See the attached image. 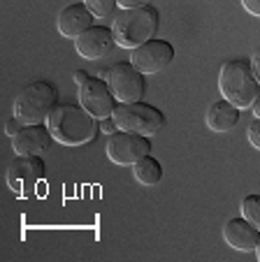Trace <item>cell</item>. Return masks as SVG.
I'll return each instance as SVG.
<instances>
[{
  "mask_svg": "<svg viewBox=\"0 0 260 262\" xmlns=\"http://www.w3.org/2000/svg\"><path fill=\"white\" fill-rule=\"evenodd\" d=\"M47 128L54 135V142L63 146H84L98 137L100 121L93 114H89L82 104L61 102L51 109Z\"/></svg>",
  "mask_w": 260,
  "mask_h": 262,
  "instance_id": "cell-1",
  "label": "cell"
},
{
  "mask_svg": "<svg viewBox=\"0 0 260 262\" xmlns=\"http://www.w3.org/2000/svg\"><path fill=\"white\" fill-rule=\"evenodd\" d=\"M158 26H161V16L153 5L133 7V10H121L112 21V33L116 47L121 49H137L139 45L153 40Z\"/></svg>",
  "mask_w": 260,
  "mask_h": 262,
  "instance_id": "cell-2",
  "label": "cell"
},
{
  "mask_svg": "<svg viewBox=\"0 0 260 262\" xmlns=\"http://www.w3.org/2000/svg\"><path fill=\"white\" fill-rule=\"evenodd\" d=\"M218 91L221 95L232 102L237 109L253 107L260 93V84L255 79L253 68L249 58H230L218 70Z\"/></svg>",
  "mask_w": 260,
  "mask_h": 262,
  "instance_id": "cell-3",
  "label": "cell"
},
{
  "mask_svg": "<svg viewBox=\"0 0 260 262\" xmlns=\"http://www.w3.org/2000/svg\"><path fill=\"white\" fill-rule=\"evenodd\" d=\"M56 104H58V91L51 81H30L16 95L14 116L24 123H47Z\"/></svg>",
  "mask_w": 260,
  "mask_h": 262,
  "instance_id": "cell-4",
  "label": "cell"
},
{
  "mask_svg": "<svg viewBox=\"0 0 260 262\" xmlns=\"http://www.w3.org/2000/svg\"><path fill=\"white\" fill-rule=\"evenodd\" d=\"M112 116L116 121L118 130L137 133V135H144V137H153L165 125V114L158 107L144 104L142 100L139 102H118Z\"/></svg>",
  "mask_w": 260,
  "mask_h": 262,
  "instance_id": "cell-5",
  "label": "cell"
},
{
  "mask_svg": "<svg viewBox=\"0 0 260 262\" xmlns=\"http://www.w3.org/2000/svg\"><path fill=\"white\" fill-rule=\"evenodd\" d=\"M98 77L107 79L109 89L118 102H139L147 93V79H144L147 74L139 72L130 60H118L112 68L103 70Z\"/></svg>",
  "mask_w": 260,
  "mask_h": 262,
  "instance_id": "cell-6",
  "label": "cell"
},
{
  "mask_svg": "<svg viewBox=\"0 0 260 262\" xmlns=\"http://www.w3.org/2000/svg\"><path fill=\"white\" fill-rule=\"evenodd\" d=\"M45 160L39 156H16L10 165H7V186L12 188V193L19 198H30L35 195L37 183L45 179Z\"/></svg>",
  "mask_w": 260,
  "mask_h": 262,
  "instance_id": "cell-7",
  "label": "cell"
},
{
  "mask_svg": "<svg viewBox=\"0 0 260 262\" xmlns=\"http://www.w3.org/2000/svg\"><path fill=\"white\" fill-rule=\"evenodd\" d=\"M149 154H151V142L144 135L116 130L107 139V158L121 167H133L137 160H142Z\"/></svg>",
  "mask_w": 260,
  "mask_h": 262,
  "instance_id": "cell-8",
  "label": "cell"
},
{
  "mask_svg": "<svg viewBox=\"0 0 260 262\" xmlns=\"http://www.w3.org/2000/svg\"><path fill=\"white\" fill-rule=\"evenodd\" d=\"M116 102L118 100L114 98L107 79H103V77H89L79 86V104L98 121L112 116L114 109H116Z\"/></svg>",
  "mask_w": 260,
  "mask_h": 262,
  "instance_id": "cell-9",
  "label": "cell"
},
{
  "mask_svg": "<svg viewBox=\"0 0 260 262\" xmlns=\"http://www.w3.org/2000/svg\"><path fill=\"white\" fill-rule=\"evenodd\" d=\"M174 60V47L165 40H149L130 51V63L142 74H158Z\"/></svg>",
  "mask_w": 260,
  "mask_h": 262,
  "instance_id": "cell-10",
  "label": "cell"
},
{
  "mask_svg": "<svg viewBox=\"0 0 260 262\" xmlns=\"http://www.w3.org/2000/svg\"><path fill=\"white\" fill-rule=\"evenodd\" d=\"M54 135L47 123H24V128L12 137V148L16 156H42L49 151Z\"/></svg>",
  "mask_w": 260,
  "mask_h": 262,
  "instance_id": "cell-11",
  "label": "cell"
},
{
  "mask_svg": "<svg viewBox=\"0 0 260 262\" xmlns=\"http://www.w3.org/2000/svg\"><path fill=\"white\" fill-rule=\"evenodd\" d=\"M114 45H116V40H114V33L109 26H91L86 33H82L74 40L77 54L86 60H95L107 56Z\"/></svg>",
  "mask_w": 260,
  "mask_h": 262,
  "instance_id": "cell-12",
  "label": "cell"
},
{
  "mask_svg": "<svg viewBox=\"0 0 260 262\" xmlns=\"http://www.w3.org/2000/svg\"><path fill=\"white\" fill-rule=\"evenodd\" d=\"M93 19L95 14L84 5V3H74V5H68L58 12V19H56V28L63 37H72L77 40L82 33L93 26Z\"/></svg>",
  "mask_w": 260,
  "mask_h": 262,
  "instance_id": "cell-13",
  "label": "cell"
},
{
  "mask_svg": "<svg viewBox=\"0 0 260 262\" xmlns=\"http://www.w3.org/2000/svg\"><path fill=\"white\" fill-rule=\"evenodd\" d=\"M223 239L226 244H230L235 251H255L260 242V230L255 228L253 223H249L244 216L239 218H230L226 223V228H223Z\"/></svg>",
  "mask_w": 260,
  "mask_h": 262,
  "instance_id": "cell-14",
  "label": "cell"
},
{
  "mask_svg": "<svg viewBox=\"0 0 260 262\" xmlns=\"http://www.w3.org/2000/svg\"><path fill=\"white\" fill-rule=\"evenodd\" d=\"M239 112L232 102H228L226 98L223 100H216L209 109H207V116H205V123L211 133H230L237 123H239Z\"/></svg>",
  "mask_w": 260,
  "mask_h": 262,
  "instance_id": "cell-15",
  "label": "cell"
},
{
  "mask_svg": "<svg viewBox=\"0 0 260 262\" xmlns=\"http://www.w3.org/2000/svg\"><path fill=\"white\" fill-rule=\"evenodd\" d=\"M133 177H135V181L142 183V186H156L163 179V165L149 154L133 165Z\"/></svg>",
  "mask_w": 260,
  "mask_h": 262,
  "instance_id": "cell-16",
  "label": "cell"
},
{
  "mask_svg": "<svg viewBox=\"0 0 260 262\" xmlns=\"http://www.w3.org/2000/svg\"><path fill=\"white\" fill-rule=\"evenodd\" d=\"M242 216L260 230V195H246L242 200Z\"/></svg>",
  "mask_w": 260,
  "mask_h": 262,
  "instance_id": "cell-17",
  "label": "cell"
},
{
  "mask_svg": "<svg viewBox=\"0 0 260 262\" xmlns=\"http://www.w3.org/2000/svg\"><path fill=\"white\" fill-rule=\"evenodd\" d=\"M82 3L93 12L95 19H105V16L114 14V7L118 5V0H82Z\"/></svg>",
  "mask_w": 260,
  "mask_h": 262,
  "instance_id": "cell-18",
  "label": "cell"
},
{
  "mask_svg": "<svg viewBox=\"0 0 260 262\" xmlns=\"http://www.w3.org/2000/svg\"><path fill=\"white\" fill-rule=\"evenodd\" d=\"M246 137H249L251 146L260 151V119H253L249 123V130H246Z\"/></svg>",
  "mask_w": 260,
  "mask_h": 262,
  "instance_id": "cell-19",
  "label": "cell"
},
{
  "mask_svg": "<svg viewBox=\"0 0 260 262\" xmlns=\"http://www.w3.org/2000/svg\"><path fill=\"white\" fill-rule=\"evenodd\" d=\"M239 3H242V7H244L251 16L260 19V0H239Z\"/></svg>",
  "mask_w": 260,
  "mask_h": 262,
  "instance_id": "cell-20",
  "label": "cell"
},
{
  "mask_svg": "<svg viewBox=\"0 0 260 262\" xmlns=\"http://www.w3.org/2000/svg\"><path fill=\"white\" fill-rule=\"evenodd\" d=\"M21 128H24V121H21V119H16V116H14V119H10V121H7V123H5V133L10 135V137H14V135L19 133Z\"/></svg>",
  "mask_w": 260,
  "mask_h": 262,
  "instance_id": "cell-21",
  "label": "cell"
},
{
  "mask_svg": "<svg viewBox=\"0 0 260 262\" xmlns=\"http://www.w3.org/2000/svg\"><path fill=\"white\" fill-rule=\"evenodd\" d=\"M153 0H118L121 10H133V7H144V5H151Z\"/></svg>",
  "mask_w": 260,
  "mask_h": 262,
  "instance_id": "cell-22",
  "label": "cell"
},
{
  "mask_svg": "<svg viewBox=\"0 0 260 262\" xmlns=\"http://www.w3.org/2000/svg\"><path fill=\"white\" fill-rule=\"evenodd\" d=\"M116 121H114V116H107V119H103L100 121V133H107V135H112V133H116Z\"/></svg>",
  "mask_w": 260,
  "mask_h": 262,
  "instance_id": "cell-23",
  "label": "cell"
},
{
  "mask_svg": "<svg viewBox=\"0 0 260 262\" xmlns=\"http://www.w3.org/2000/svg\"><path fill=\"white\" fill-rule=\"evenodd\" d=\"M251 68H253V74H255V79H258V84H260V47L253 51V56H251Z\"/></svg>",
  "mask_w": 260,
  "mask_h": 262,
  "instance_id": "cell-24",
  "label": "cell"
},
{
  "mask_svg": "<svg viewBox=\"0 0 260 262\" xmlns=\"http://www.w3.org/2000/svg\"><path fill=\"white\" fill-rule=\"evenodd\" d=\"M72 79H74V84H77V86H82L84 81L89 79V72H84V70H77V72L72 74Z\"/></svg>",
  "mask_w": 260,
  "mask_h": 262,
  "instance_id": "cell-25",
  "label": "cell"
},
{
  "mask_svg": "<svg viewBox=\"0 0 260 262\" xmlns=\"http://www.w3.org/2000/svg\"><path fill=\"white\" fill-rule=\"evenodd\" d=\"M251 109H253L255 119H260V93H258V98H255V102H253V107H251Z\"/></svg>",
  "mask_w": 260,
  "mask_h": 262,
  "instance_id": "cell-26",
  "label": "cell"
},
{
  "mask_svg": "<svg viewBox=\"0 0 260 262\" xmlns=\"http://www.w3.org/2000/svg\"><path fill=\"white\" fill-rule=\"evenodd\" d=\"M255 257L260 260V242H258V246H255Z\"/></svg>",
  "mask_w": 260,
  "mask_h": 262,
  "instance_id": "cell-27",
  "label": "cell"
}]
</instances>
